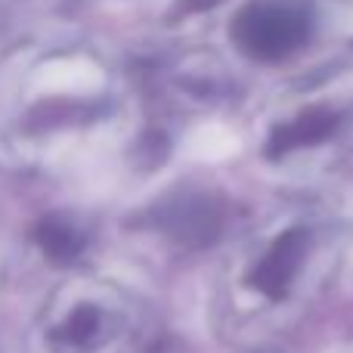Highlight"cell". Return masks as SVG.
<instances>
[{"label": "cell", "instance_id": "cell-1", "mask_svg": "<svg viewBox=\"0 0 353 353\" xmlns=\"http://www.w3.org/2000/svg\"><path fill=\"white\" fill-rule=\"evenodd\" d=\"M350 230L338 214L313 205L279 208L251 226L217 276L220 329L245 344L294 325L338 279Z\"/></svg>", "mask_w": 353, "mask_h": 353}, {"label": "cell", "instance_id": "cell-2", "mask_svg": "<svg viewBox=\"0 0 353 353\" xmlns=\"http://www.w3.org/2000/svg\"><path fill=\"white\" fill-rule=\"evenodd\" d=\"M353 149V74L285 97L267 118L261 155L282 174H319Z\"/></svg>", "mask_w": 353, "mask_h": 353}, {"label": "cell", "instance_id": "cell-3", "mask_svg": "<svg viewBox=\"0 0 353 353\" xmlns=\"http://www.w3.org/2000/svg\"><path fill=\"white\" fill-rule=\"evenodd\" d=\"M140 313L124 288L105 279H74L56 288L41 319L47 353H118L137 335Z\"/></svg>", "mask_w": 353, "mask_h": 353}, {"label": "cell", "instance_id": "cell-4", "mask_svg": "<svg viewBox=\"0 0 353 353\" xmlns=\"http://www.w3.org/2000/svg\"><path fill=\"white\" fill-rule=\"evenodd\" d=\"M307 12L294 0L251 3L236 22V41L257 59H282L307 41Z\"/></svg>", "mask_w": 353, "mask_h": 353}, {"label": "cell", "instance_id": "cell-5", "mask_svg": "<svg viewBox=\"0 0 353 353\" xmlns=\"http://www.w3.org/2000/svg\"><path fill=\"white\" fill-rule=\"evenodd\" d=\"M248 353H282L279 347H273V344H270V341H257V344H248Z\"/></svg>", "mask_w": 353, "mask_h": 353}]
</instances>
